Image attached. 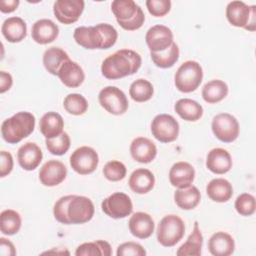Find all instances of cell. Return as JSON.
Masks as SVG:
<instances>
[{"label":"cell","mask_w":256,"mask_h":256,"mask_svg":"<svg viewBox=\"0 0 256 256\" xmlns=\"http://www.w3.org/2000/svg\"><path fill=\"white\" fill-rule=\"evenodd\" d=\"M84 6L83 0H57L53 4V13L60 23L69 25L78 21Z\"/></svg>","instance_id":"4fadbf2b"},{"label":"cell","mask_w":256,"mask_h":256,"mask_svg":"<svg viewBox=\"0 0 256 256\" xmlns=\"http://www.w3.org/2000/svg\"><path fill=\"white\" fill-rule=\"evenodd\" d=\"M68 54L59 47H50L43 54V65L45 69L52 75L57 76L62 64L69 60Z\"/></svg>","instance_id":"4dcf8cb0"},{"label":"cell","mask_w":256,"mask_h":256,"mask_svg":"<svg viewBox=\"0 0 256 256\" xmlns=\"http://www.w3.org/2000/svg\"><path fill=\"white\" fill-rule=\"evenodd\" d=\"M132 158L143 164L152 162L157 155L156 145L146 137H137L130 144Z\"/></svg>","instance_id":"e0dca14e"},{"label":"cell","mask_w":256,"mask_h":256,"mask_svg":"<svg viewBox=\"0 0 256 256\" xmlns=\"http://www.w3.org/2000/svg\"><path fill=\"white\" fill-rule=\"evenodd\" d=\"M234 206L241 216H251L256 209L255 197L250 193H242L236 198Z\"/></svg>","instance_id":"60d3db41"},{"label":"cell","mask_w":256,"mask_h":256,"mask_svg":"<svg viewBox=\"0 0 256 256\" xmlns=\"http://www.w3.org/2000/svg\"><path fill=\"white\" fill-rule=\"evenodd\" d=\"M195 178L194 167L185 161L176 162L169 171L170 184L176 188H185L192 185Z\"/></svg>","instance_id":"d6986e66"},{"label":"cell","mask_w":256,"mask_h":256,"mask_svg":"<svg viewBox=\"0 0 256 256\" xmlns=\"http://www.w3.org/2000/svg\"><path fill=\"white\" fill-rule=\"evenodd\" d=\"M13 84V78L10 73L1 71L0 72V93H5L8 91Z\"/></svg>","instance_id":"c3c4849f"},{"label":"cell","mask_w":256,"mask_h":256,"mask_svg":"<svg viewBox=\"0 0 256 256\" xmlns=\"http://www.w3.org/2000/svg\"><path fill=\"white\" fill-rule=\"evenodd\" d=\"M102 211L113 219H122L133 211L131 198L123 192H115L105 198L101 203Z\"/></svg>","instance_id":"8fae6325"},{"label":"cell","mask_w":256,"mask_h":256,"mask_svg":"<svg viewBox=\"0 0 256 256\" xmlns=\"http://www.w3.org/2000/svg\"><path fill=\"white\" fill-rule=\"evenodd\" d=\"M130 189L137 194H146L151 191L155 185L154 174L146 168L134 170L128 180Z\"/></svg>","instance_id":"cb8c5ba5"},{"label":"cell","mask_w":256,"mask_h":256,"mask_svg":"<svg viewBox=\"0 0 256 256\" xmlns=\"http://www.w3.org/2000/svg\"><path fill=\"white\" fill-rule=\"evenodd\" d=\"M233 162L230 153L223 148L210 150L206 157V167L214 174L222 175L230 171Z\"/></svg>","instance_id":"44dd1931"},{"label":"cell","mask_w":256,"mask_h":256,"mask_svg":"<svg viewBox=\"0 0 256 256\" xmlns=\"http://www.w3.org/2000/svg\"><path fill=\"white\" fill-rule=\"evenodd\" d=\"M0 253L3 256H15L16 249L13 243L4 237L0 238Z\"/></svg>","instance_id":"7dc6e473"},{"label":"cell","mask_w":256,"mask_h":256,"mask_svg":"<svg viewBox=\"0 0 256 256\" xmlns=\"http://www.w3.org/2000/svg\"><path fill=\"white\" fill-rule=\"evenodd\" d=\"M67 176L66 166L59 160H48L39 171L40 182L47 187H54L62 183Z\"/></svg>","instance_id":"9a60e30c"},{"label":"cell","mask_w":256,"mask_h":256,"mask_svg":"<svg viewBox=\"0 0 256 256\" xmlns=\"http://www.w3.org/2000/svg\"><path fill=\"white\" fill-rule=\"evenodd\" d=\"M126 172V166L118 160H111L107 162L103 168V174L105 178L112 182H117L124 179Z\"/></svg>","instance_id":"ab89813d"},{"label":"cell","mask_w":256,"mask_h":256,"mask_svg":"<svg viewBox=\"0 0 256 256\" xmlns=\"http://www.w3.org/2000/svg\"><path fill=\"white\" fill-rule=\"evenodd\" d=\"M141 63V56L137 52L131 49H120L103 60L101 73L109 80H116L136 73Z\"/></svg>","instance_id":"7a4b0ae2"},{"label":"cell","mask_w":256,"mask_h":256,"mask_svg":"<svg viewBox=\"0 0 256 256\" xmlns=\"http://www.w3.org/2000/svg\"><path fill=\"white\" fill-rule=\"evenodd\" d=\"M174 110L180 118L189 122H195L203 115V107L197 101L189 98H182L176 101Z\"/></svg>","instance_id":"83f0119b"},{"label":"cell","mask_w":256,"mask_h":256,"mask_svg":"<svg viewBox=\"0 0 256 256\" xmlns=\"http://www.w3.org/2000/svg\"><path fill=\"white\" fill-rule=\"evenodd\" d=\"M22 220L20 214L12 209L3 210L0 214V230L3 234L11 236L19 232Z\"/></svg>","instance_id":"d6a6232c"},{"label":"cell","mask_w":256,"mask_h":256,"mask_svg":"<svg viewBox=\"0 0 256 256\" xmlns=\"http://www.w3.org/2000/svg\"><path fill=\"white\" fill-rule=\"evenodd\" d=\"M144 21H145L144 12H143L142 8L139 7L137 12H136V14L133 17H131L130 19H128L126 21H117V23L124 30L134 31V30H137V29L141 28L142 25L144 24Z\"/></svg>","instance_id":"f6af8a7d"},{"label":"cell","mask_w":256,"mask_h":256,"mask_svg":"<svg viewBox=\"0 0 256 256\" xmlns=\"http://www.w3.org/2000/svg\"><path fill=\"white\" fill-rule=\"evenodd\" d=\"M151 133L159 142H173L179 135V123L172 115L158 114L151 122Z\"/></svg>","instance_id":"9c48e42d"},{"label":"cell","mask_w":256,"mask_h":256,"mask_svg":"<svg viewBox=\"0 0 256 256\" xmlns=\"http://www.w3.org/2000/svg\"><path fill=\"white\" fill-rule=\"evenodd\" d=\"M19 3V0H1L0 11L2 13H11L17 9Z\"/></svg>","instance_id":"681fc988"},{"label":"cell","mask_w":256,"mask_h":256,"mask_svg":"<svg viewBox=\"0 0 256 256\" xmlns=\"http://www.w3.org/2000/svg\"><path fill=\"white\" fill-rule=\"evenodd\" d=\"M94 204L86 196L73 195L67 206V217L70 224H84L94 215Z\"/></svg>","instance_id":"7c38bea8"},{"label":"cell","mask_w":256,"mask_h":256,"mask_svg":"<svg viewBox=\"0 0 256 256\" xmlns=\"http://www.w3.org/2000/svg\"><path fill=\"white\" fill-rule=\"evenodd\" d=\"M64 120L62 116L54 111L45 113L39 121V130L46 138H54L63 132Z\"/></svg>","instance_id":"484cf974"},{"label":"cell","mask_w":256,"mask_h":256,"mask_svg":"<svg viewBox=\"0 0 256 256\" xmlns=\"http://www.w3.org/2000/svg\"><path fill=\"white\" fill-rule=\"evenodd\" d=\"M75 42L85 49H109L117 41V30L108 23H99L95 26H80L74 30Z\"/></svg>","instance_id":"6da1fadb"},{"label":"cell","mask_w":256,"mask_h":256,"mask_svg":"<svg viewBox=\"0 0 256 256\" xmlns=\"http://www.w3.org/2000/svg\"><path fill=\"white\" fill-rule=\"evenodd\" d=\"M154 88L151 82L146 79L139 78L133 81L129 88V95L135 102H146L153 96Z\"/></svg>","instance_id":"d590c367"},{"label":"cell","mask_w":256,"mask_h":256,"mask_svg":"<svg viewBox=\"0 0 256 256\" xmlns=\"http://www.w3.org/2000/svg\"><path fill=\"white\" fill-rule=\"evenodd\" d=\"M35 128V117L32 113L21 111L1 124V136L9 144H17L28 137Z\"/></svg>","instance_id":"3957f363"},{"label":"cell","mask_w":256,"mask_h":256,"mask_svg":"<svg viewBox=\"0 0 256 256\" xmlns=\"http://www.w3.org/2000/svg\"><path fill=\"white\" fill-rule=\"evenodd\" d=\"M208 197L217 203H224L231 199L233 195L232 184L224 178L212 179L206 186Z\"/></svg>","instance_id":"4316f807"},{"label":"cell","mask_w":256,"mask_h":256,"mask_svg":"<svg viewBox=\"0 0 256 256\" xmlns=\"http://www.w3.org/2000/svg\"><path fill=\"white\" fill-rule=\"evenodd\" d=\"M153 63L162 69L172 67L179 59V48L176 43H172L170 47L161 52H150Z\"/></svg>","instance_id":"836d02e7"},{"label":"cell","mask_w":256,"mask_h":256,"mask_svg":"<svg viewBox=\"0 0 256 256\" xmlns=\"http://www.w3.org/2000/svg\"><path fill=\"white\" fill-rule=\"evenodd\" d=\"M140 6L133 0H114L111 3V11L117 21H126L133 17Z\"/></svg>","instance_id":"8d00e7d4"},{"label":"cell","mask_w":256,"mask_h":256,"mask_svg":"<svg viewBox=\"0 0 256 256\" xmlns=\"http://www.w3.org/2000/svg\"><path fill=\"white\" fill-rule=\"evenodd\" d=\"M129 231L131 234L139 239L149 238L155 228V223L153 218L145 212H136L134 213L128 222Z\"/></svg>","instance_id":"ffe728a7"},{"label":"cell","mask_w":256,"mask_h":256,"mask_svg":"<svg viewBox=\"0 0 256 256\" xmlns=\"http://www.w3.org/2000/svg\"><path fill=\"white\" fill-rule=\"evenodd\" d=\"M146 7L148 12L154 17H163L171 9L170 0H147Z\"/></svg>","instance_id":"7bdbcfd3"},{"label":"cell","mask_w":256,"mask_h":256,"mask_svg":"<svg viewBox=\"0 0 256 256\" xmlns=\"http://www.w3.org/2000/svg\"><path fill=\"white\" fill-rule=\"evenodd\" d=\"M227 94V84L219 79H214L207 82L202 88V98L209 104H215L222 101Z\"/></svg>","instance_id":"1f68e13d"},{"label":"cell","mask_w":256,"mask_h":256,"mask_svg":"<svg viewBox=\"0 0 256 256\" xmlns=\"http://www.w3.org/2000/svg\"><path fill=\"white\" fill-rule=\"evenodd\" d=\"M1 32L8 42L18 43L26 37L27 25L21 17H9L4 20L1 26Z\"/></svg>","instance_id":"603a6c76"},{"label":"cell","mask_w":256,"mask_h":256,"mask_svg":"<svg viewBox=\"0 0 256 256\" xmlns=\"http://www.w3.org/2000/svg\"><path fill=\"white\" fill-rule=\"evenodd\" d=\"M45 144H46L47 150L51 154L61 156V155H64L69 150L71 141L68 133L62 132L57 137L46 139Z\"/></svg>","instance_id":"f35d334b"},{"label":"cell","mask_w":256,"mask_h":256,"mask_svg":"<svg viewBox=\"0 0 256 256\" xmlns=\"http://www.w3.org/2000/svg\"><path fill=\"white\" fill-rule=\"evenodd\" d=\"M212 132L215 137L224 143H231L239 136L238 120L229 113H219L215 115L211 123Z\"/></svg>","instance_id":"52a82bcc"},{"label":"cell","mask_w":256,"mask_h":256,"mask_svg":"<svg viewBox=\"0 0 256 256\" xmlns=\"http://www.w3.org/2000/svg\"><path fill=\"white\" fill-rule=\"evenodd\" d=\"M98 100L101 107L112 115L124 114L129 106L127 96L116 86L104 87L99 92Z\"/></svg>","instance_id":"ba28073f"},{"label":"cell","mask_w":256,"mask_h":256,"mask_svg":"<svg viewBox=\"0 0 256 256\" xmlns=\"http://www.w3.org/2000/svg\"><path fill=\"white\" fill-rule=\"evenodd\" d=\"M72 197H73V195L63 196V197L59 198L54 204V207H53L54 218L62 224H66V225L70 224L68 217H67V206Z\"/></svg>","instance_id":"b9f144b4"},{"label":"cell","mask_w":256,"mask_h":256,"mask_svg":"<svg viewBox=\"0 0 256 256\" xmlns=\"http://www.w3.org/2000/svg\"><path fill=\"white\" fill-rule=\"evenodd\" d=\"M203 244V236L199 228L198 222L195 221L193 230L187 240L178 248L176 254L178 256H200Z\"/></svg>","instance_id":"f546056e"},{"label":"cell","mask_w":256,"mask_h":256,"mask_svg":"<svg viewBox=\"0 0 256 256\" xmlns=\"http://www.w3.org/2000/svg\"><path fill=\"white\" fill-rule=\"evenodd\" d=\"M203 79V70L201 65L194 60H188L182 63L174 76L176 88L183 93L195 91Z\"/></svg>","instance_id":"277c9868"},{"label":"cell","mask_w":256,"mask_h":256,"mask_svg":"<svg viewBox=\"0 0 256 256\" xmlns=\"http://www.w3.org/2000/svg\"><path fill=\"white\" fill-rule=\"evenodd\" d=\"M208 249L214 256H229L235 250V241L230 234L218 231L210 237Z\"/></svg>","instance_id":"d4e9b609"},{"label":"cell","mask_w":256,"mask_h":256,"mask_svg":"<svg viewBox=\"0 0 256 256\" xmlns=\"http://www.w3.org/2000/svg\"><path fill=\"white\" fill-rule=\"evenodd\" d=\"M99 164L97 152L89 146H81L75 149L70 156V166L80 175L93 173Z\"/></svg>","instance_id":"30bf717a"},{"label":"cell","mask_w":256,"mask_h":256,"mask_svg":"<svg viewBox=\"0 0 256 256\" xmlns=\"http://www.w3.org/2000/svg\"><path fill=\"white\" fill-rule=\"evenodd\" d=\"M63 107L69 114L79 116L87 111L88 102L83 95L78 93H70L64 98Z\"/></svg>","instance_id":"74e56055"},{"label":"cell","mask_w":256,"mask_h":256,"mask_svg":"<svg viewBox=\"0 0 256 256\" xmlns=\"http://www.w3.org/2000/svg\"><path fill=\"white\" fill-rule=\"evenodd\" d=\"M145 41L150 52H161L170 47L174 42L173 32L167 26L157 24L148 29Z\"/></svg>","instance_id":"5bb4252c"},{"label":"cell","mask_w":256,"mask_h":256,"mask_svg":"<svg viewBox=\"0 0 256 256\" xmlns=\"http://www.w3.org/2000/svg\"><path fill=\"white\" fill-rule=\"evenodd\" d=\"M57 76L60 81L69 88L79 87L85 79V74L80 65L72 60L65 61L60 67Z\"/></svg>","instance_id":"7402d4cb"},{"label":"cell","mask_w":256,"mask_h":256,"mask_svg":"<svg viewBox=\"0 0 256 256\" xmlns=\"http://www.w3.org/2000/svg\"><path fill=\"white\" fill-rule=\"evenodd\" d=\"M185 224L183 220L175 215L164 216L157 227V240L164 247H173L184 236Z\"/></svg>","instance_id":"5b68a950"},{"label":"cell","mask_w":256,"mask_h":256,"mask_svg":"<svg viewBox=\"0 0 256 256\" xmlns=\"http://www.w3.org/2000/svg\"><path fill=\"white\" fill-rule=\"evenodd\" d=\"M59 35V27L50 19L37 20L31 29L32 39L41 45L52 43Z\"/></svg>","instance_id":"ac0fdd59"},{"label":"cell","mask_w":256,"mask_h":256,"mask_svg":"<svg viewBox=\"0 0 256 256\" xmlns=\"http://www.w3.org/2000/svg\"><path fill=\"white\" fill-rule=\"evenodd\" d=\"M255 8L242 1H231L226 7V18L232 26L253 32L256 29Z\"/></svg>","instance_id":"8992f818"},{"label":"cell","mask_w":256,"mask_h":256,"mask_svg":"<svg viewBox=\"0 0 256 256\" xmlns=\"http://www.w3.org/2000/svg\"><path fill=\"white\" fill-rule=\"evenodd\" d=\"M201 200V194L199 189L190 185L185 188H177L174 193V201L176 205L183 210L194 209Z\"/></svg>","instance_id":"f1b7e54d"},{"label":"cell","mask_w":256,"mask_h":256,"mask_svg":"<svg viewBox=\"0 0 256 256\" xmlns=\"http://www.w3.org/2000/svg\"><path fill=\"white\" fill-rule=\"evenodd\" d=\"M116 254L117 256H145L146 250L139 243L129 241L120 244L117 247Z\"/></svg>","instance_id":"ee69618b"},{"label":"cell","mask_w":256,"mask_h":256,"mask_svg":"<svg viewBox=\"0 0 256 256\" xmlns=\"http://www.w3.org/2000/svg\"><path fill=\"white\" fill-rule=\"evenodd\" d=\"M13 157L10 152L2 150L0 152V177H5L13 169Z\"/></svg>","instance_id":"bcb514c9"},{"label":"cell","mask_w":256,"mask_h":256,"mask_svg":"<svg viewBox=\"0 0 256 256\" xmlns=\"http://www.w3.org/2000/svg\"><path fill=\"white\" fill-rule=\"evenodd\" d=\"M111 254V246L104 240H96L93 242L83 243L79 245L75 251L76 256H110Z\"/></svg>","instance_id":"e575fe53"},{"label":"cell","mask_w":256,"mask_h":256,"mask_svg":"<svg viewBox=\"0 0 256 256\" xmlns=\"http://www.w3.org/2000/svg\"><path fill=\"white\" fill-rule=\"evenodd\" d=\"M42 158V150L34 142H26L17 151L18 163L26 171L36 169L40 165Z\"/></svg>","instance_id":"2e32d148"}]
</instances>
